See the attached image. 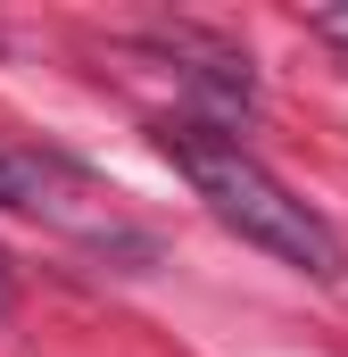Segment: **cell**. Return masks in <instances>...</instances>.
<instances>
[{"instance_id":"obj_3","label":"cell","mask_w":348,"mask_h":357,"mask_svg":"<svg viewBox=\"0 0 348 357\" xmlns=\"http://www.w3.org/2000/svg\"><path fill=\"white\" fill-rule=\"evenodd\" d=\"M0 316H8V266H0Z\"/></svg>"},{"instance_id":"obj_1","label":"cell","mask_w":348,"mask_h":357,"mask_svg":"<svg viewBox=\"0 0 348 357\" xmlns=\"http://www.w3.org/2000/svg\"><path fill=\"white\" fill-rule=\"evenodd\" d=\"M158 150L191 175V191L207 199V216L232 225L241 241H258L265 258L315 274V282H340V274H348L340 233H332L299 191H282V183L265 175L232 133H216V125H199V116H166V125H158Z\"/></svg>"},{"instance_id":"obj_2","label":"cell","mask_w":348,"mask_h":357,"mask_svg":"<svg viewBox=\"0 0 348 357\" xmlns=\"http://www.w3.org/2000/svg\"><path fill=\"white\" fill-rule=\"evenodd\" d=\"M315 33L324 42H348V8H315Z\"/></svg>"}]
</instances>
